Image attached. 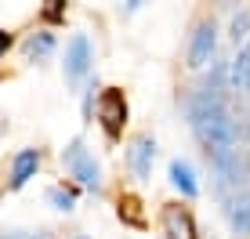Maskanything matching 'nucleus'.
Listing matches in <instances>:
<instances>
[{
	"mask_svg": "<svg viewBox=\"0 0 250 239\" xmlns=\"http://www.w3.org/2000/svg\"><path fill=\"white\" fill-rule=\"evenodd\" d=\"M62 69H65V80H69V83H80L83 76H87V69H91V44H87V37H83V33H76V37L65 44V62H62Z\"/></svg>",
	"mask_w": 250,
	"mask_h": 239,
	"instance_id": "nucleus-6",
	"label": "nucleus"
},
{
	"mask_svg": "<svg viewBox=\"0 0 250 239\" xmlns=\"http://www.w3.org/2000/svg\"><path fill=\"white\" fill-rule=\"evenodd\" d=\"M170 181H174V189H182V196H196L200 192L196 174H192V167H188L185 159H174V163H170Z\"/></svg>",
	"mask_w": 250,
	"mask_h": 239,
	"instance_id": "nucleus-11",
	"label": "nucleus"
},
{
	"mask_svg": "<svg viewBox=\"0 0 250 239\" xmlns=\"http://www.w3.org/2000/svg\"><path fill=\"white\" fill-rule=\"evenodd\" d=\"M76 239H87V236H76Z\"/></svg>",
	"mask_w": 250,
	"mask_h": 239,
	"instance_id": "nucleus-20",
	"label": "nucleus"
},
{
	"mask_svg": "<svg viewBox=\"0 0 250 239\" xmlns=\"http://www.w3.org/2000/svg\"><path fill=\"white\" fill-rule=\"evenodd\" d=\"M160 232H163V239H200L196 221L182 203H167L160 210Z\"/></svg>",
	"mask_w": 250,
	"mask_h": 239,
	"instance_id": "nucleus-4",
	"label": "nucleus"
},
{
	"mask_svg": "<svg viewBox=\"0 0 250 239\" xmlns=\"http://www.w3.org/2000/svg\"><path fill=\"white\" fill-rule=\"evenodd\" d=\"M229 76H232V87H236V91H247V95H250V44L236 55Z\"/></svg>",
	"mask_w": 250,
	"mask_h": 239,
	"instance_id": "nucleus-12",
	"label": "nucleus"
},
{
	"mask_svg": "<svg viewBox=\"0 0 250 239\" xmlns=\"http://www.w3.org/2000/svg\"><path fill=\"white\" fill-rule=\"evenodd\" d=\"M210 163H214V170L221 174V181L236 185V189L247 181V174H250V163H247L243 149H239V152H221V156H210Z\"/></svg>",
	"mask_w": 250,
	"mask_h": 239,
	"instance_id": "nucleus-7",
	"label": "nucleus"
},
{
	"mask_svg": "<svg viewBox=\"0 0 250 239\" xmlns=\"http://www.w3.org/2000/svg\"><path fill=\"white\" fill-rule=\"evenodd\" d=\"M47 199L55 203L58 210H73V203H76V196H73V189H51L47 192Z\"/></svg>",
	"mask_w": 250,
	"mask_h": 239,
	"instance_id": "nucleus-14",
	"label": "nucleus"
},
{
	"mask_svg": "<svg viewBox=\"0 0 250 239\" xmlns=\"http://www.w3.org/2000/svg\"><path fill=\"white\" fill-rule=\"evenodd\" d=\"M37 170H40V152L22 149L19 156H15V163H11V189H22L29 178H37Z\"/></svg>",
	"mask_w": 250,
	"mask_h": 239,
	"instance_id": "nucleus-10",
	"label": "nucleus"
},
{
	"mask_svg": "<svg viewBox=\"0 0 250 239\" xmlns=\"http://www.w3.org/2000/svg\"><path fill=\"white\" fill-rule=\"evenodd\" d=\"M152 159H156V141H152L149 134H138V138L131 141V149H127V163H131V170L138 178H149Z\"/></svg>",
	"mask_w": 250,
	"mask_h": 239,
	"instance_id": "nucleus-8",
	"label": "nucleus"
},
{
	"mask_svg": "<svg viewBox=\"0 0 250 239\" xmlns=\"http://www.w3.org/2000/svg\"><path fill=\"white\" fill-rule=\"evenodd\" d=\"M62 11H65V4H62V0H55V4H51L47 11H44V19H58Z\"/></svg>",
	"mask_w": 250,
	"mask_h": 239,
	"instance_id": "nucleus-16",
	"label": "nucleus"
},
{
	"mask_svg": "<svg viewBox=\"0 0 250 239\" xmlns=\"http://www.w3.org/2000/svg\"><path fill=\"white\" fill-rule=\"evenodd\" d=\"M51 51H55V33H47V29H37L25 40V55L29 58H47Z\"/></svg>",
	"mask_w": 250,
	"mask_h": 239,
	"instance_id": "nucleus-13",
	"label": "nucleus"
},
{
	"mask_svg": "<svg viewBox=\"0 0 250 239\" xmlns=\"http://www.w3.org/2000/svg\"><path fill=\"white\" fill-rule=\"evenodd\" d=\"M98 123H102V131H105L109 141H116L120 134H124V123H127V98H124V91H116V87L102 91V98H98Z\"/></svg>",
	"mask_w": 250,
	"mask_h": 239,
	"instance_id": "nucleus-3",
	"label": "nucleus"
},
{
	"mask_svg": "<svg viewBox=\"0 0 250 239\" xmlns=\"http://www.w3.org/2000/svg\"><path fill=\"white\" fill-rule=\"evenodd\" d=\"M62 159H65V170L83 185V189H98V185H102V170H98V163H94V156L87 152L83 141H69L65 152H62Z\"/></svg>",
	"mask_w": 250,
	"mask_h": 239,
	"instance_id": "nucleus-2",
	"label": "nucleus"
},
{
	"mask_svg": "<svg viewBox=\"0 0 250 239\" xmlns=\"http://www.w3.org/2000/svg\"><path fill=\"white\" fill-rule=\"evenodd\" d=\"M33 239H47V236H33Z\"/></svg>",
	"mask_w": 250,
	"mask_h": 239,
	"instance_id": "nucleus-19",
	"label": "nucleus"
},
{
	"mask_svg": "<svg viewBox=\"0 0 250 239\" xmlns=\"http://www.w3.org/2000/svg\"><path fill=\"white\" fill-rule=\"evenodd\" d=\"M0 239H33V236H25V232H7V236H0Z\"/></svg>",
	"mask_w": 250,
	"mask_h": 239,
	"instance_id": "nucleus-18",
	"label": "nucleus"
},
{
	"mask_svg": "<svg viewBox=\"0 0 250 239\" xmlns=\"http://www.w3.org/2000/svg\"><path fill=\"white\" fill-rule=\"evenodd\" d=\"M7 47H11V33H7V29H0V55H4Z\"/></svg>",
	"mask_w": 250,
	"mask_h": 239,
	"instance_id": "nucleus-17",
	"label": "nucleus"
},
{
	"mask_svg": "<svg viewBox=\"0 0 250 239\" xmlns=\"http://www.w3.org/2000/svg\"><path fill=\"white\" fill-rule=\"evenodd\" d=\"M247 29H250V11H239L236 19H232V37L243 40V37H247Z\"/></svg>",
	"mask_w": 250,
	"mask_h": 239,
	"instance_id": "nucleus-15",
	"label": "nucleus"
},
{
	"mask_svg": "<svg viewBox=\"0 0 250 239\" xmlns=\"http://www.w3.org/2000/svg\"><path fill=\"white\" fill-rule=\"evenodd\" d=\"M225 218L239 236H250V192H236L225 199Z\"/></svg>",
	"mask_w": 250,
	"mask_h": 239,
	"instance_id": "nucleus-9",
	"label": "nucleus"
},
{
	"mask_svg": "<svg viewBox=\"0 0 250 239\" xmlns=\"http://www.w3.org/2000/svg\"><path fill=\"white\" fill-rule=\"evenodd\" d=\"M214 51H218V29H214V22H200L192 29V40H188V65L203 69L214 58Z\"/></svg>",
	"mask_w": 250,
	"mask_h": 239,
	"instance_id": "nucleus-5",
	"label": "nucleus"
},
{
	"mask_svg": "<svg viewBox=\"0 0 250 239\" xmlns=\"http://www.w3.org/2000/svg\"><path fill=\"white\" fill-rule=\"evenodd\" d=\"M188 123H192L196 138L207 149V156H221V152H239L243 141L250 138V127L236 120V113L221 101L218 95L203 91L188 101Z\"/></svg>",
	"mask_w": 250,
	"mask_h": 239,
	"instance_id": "nucleus-1",
	"label": "nucleus"
}]
</instances>
